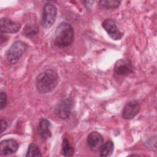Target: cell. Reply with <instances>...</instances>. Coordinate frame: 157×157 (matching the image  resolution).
<instances>
[{"instance_id": "cell-1", "label": "cell", "mask_w": 157, "mask_h": 157, "mask_svg": "<svg viewBox=\"0 0 157 157\" xmlns=\"http://www.w3.org/2000/svg\"><path fill=\"white\" fill-rule=\"evenodd\" d=\"M58 82L57 73L52 70L48 69L40 73L36 78V89L40 94L51 92L56 86Z\"/></svg>"}, {"instance_id": "cell-2", "label": "cell", "mask_w": 157, "mask_h": 157, "mask_svg": "<svg viewBox=\"0 0 157 157\" xmlns=\"http://www.w3.org/2000/svg\"><path fill=\"white\" fill-rule=\"evenodd\" d=\"M74 40V29L71 24L67 22L61 23L56 28L54 43L59 48L69 46Z\"/></svg>"}, {"instance_id": "cell-3", "label": "cell", "mask_w": 157, "mask_h": 157, "mask_svg": "<svg viewBox=\"0 0 157 157\" xmlns=\"http://www.w3.org/2000/svg\"><path fill=\"white\" fill-rule=\"evenodd\" d=\"M27 45L21 40L15 42L7 51V59L11 64H16L26 51Z\"/></svg>"}, {"instance_id": "cell-4", "label": "cell", "mask_w": 157, "mask_h": 157, "mask_svg": "<svg viewBox=\"0 0 157 157\" xmlns=\"http://www.w3.org/2000/svg\"><path fill=\"white\" fill-rule=\"evenodd\" d=\"M57 15V9L52 4H46L44 7L42 14V25L44 28L48 29L53 26Z\"/></svg>"}, {"instance_id": "cell-5", "label": "cell", "mask_w": 157, "mask_h": 157, "mask_svg": "<svg viewBox=\"0 0 157 157\" xmlns=\"http://www.w3.org/2000/svg\"><path fill=\"white\" fill-rule=\"evenodd\" d=\"M73 107V101L71 98H65L61 100L55 108V113L58 117L62 120L69 118Z\"/></svg>"}, {"instance_id": "cell-6", "label": "cell", "mask_w": 157, "mask_h": 157, "mask_svg": "<svg viewBox=\"0 0 157 157\" xmlns=\"http://www.w3.org/2000/svg\"><path fill=\"white\" fill-rule=\"evenodd\" d=\"M102 26L108 35L115 40H120L123 36V33L119 30L115 21L112 19H105L102 22Z\"/></svg>"}, {"instance_id": "cell-7", "label": "cell", "mask_w": 157, "mask_h": 157, "mask_svg": "<svg viewBox=\"0 0 157 157\" xmlns=\"http://www.w3.org/2000/svg\"><path fill=\"white\" fill-rule=\"evenodd\" d=\"M140 109V105L137 101H131L124 106L121 112V117L125 120L132 119L139 113Z\"/></svg>"}, {"instance_id": "cell-8", "label": "cell", "mask_w": 157, "mask_h": 157, "mask_svg": "<svg viewBox=\"0 0 157 157\" xmlns=\"http://www.w3.org/2000/svg\"><path fill=\"white\" fill-rule=\"evenodd\" d=\"M114 73L119 76H126L132 72V65L128 59H120L118 60L114 66Z\"/></svg>"}, {"instance_id": "cell-9", "label": "cell", "mask_w": 157, "mask_h": 157, "mask_svg": "<svg viewBox=\"0 0 157 157\" xmlns=\"http://www.w3.org/2000/svg\"><path fill=\"white\" fill-rule=\"evenodd\" d=\"M1 32L2 33H15L21 27L20 23L12 21L7 18H1L0 20Z\"/></svg>"}, {"instance_id": "cell-10", "label": "cell", "mask_w": 157, "mask_h": 157, "mask_svg": "<svg viewBox=\"0 0 157 157\" xmlns=\"http://www.w3.org/2000/svg\"><path fill=\"white\" fill-rule=\"evenodd\" d=\"M86 142L88 147L92 151H97L100 149L103 144L104 139L102 136L98 132H91L87 137Z\"/></svg>"}, {"instance_id": "cell-11", "label": "cell", "mask_w": 157, "mask_h": 157, "mask_svg": "<svg viewBox=\"0 0 157 157\" xmlns=\"http://www.w3.org/2000/svg\"><path fill=\"white\" fill-rule=\"evenodd\" d=\"M18 148V142L12 139L2 140L0 145V154L8 155L15 153Z\"/></svg>"}, {"instance_id": "cell-12", "label": "cell", "mask_w": 157, "mask_h": 157, "mask_svg": "<svg viewBox=\"0 0 157 157\" xmlns=\"http://www.w3.org/2000/svg\"><path fill=\"white\" fill-rule=\"evenodd\" d=\"M50 127V122L47 119L42 118L40 120L37 126V132L42 139L47 140L51 137Z\"/></svg>"}, {"instance_id": "cell-13", "label": "cell", "mask_w": 157, "mask_h": 157, "mask_svg": "<svg viewBox=\"0 0 157 157\" xmlns=\"http://www.w3.org/2000/svg\"><path fill=\"white\" fill-rule=\"evenodd\" d=\"M114 149V144L112 141L108 140L103 143L99 149V155L103 157L110 156L113 153Z\"/></svg>"}, {"instance_id": "cell-14", "label": "cell", "mask_w": 157, "mask_h": 157, "mask_svg": "<svg viewBox=\"0 0 157 157\" xmlns=\"http://www.w3.org/2000/svg\"><path fill=\"white\" fill-rule=\"evenodd\" d=\"M38 28L36 25L34 23L26 24L23 30V34L24 36L29 38H32L36 36L38 33Z\"/></svg>"}, {"instance_id": "cell-15", "label": "cell", "mask_w": 157, "mask_h": 157, "mask_svg": "<svg viewBox=\"0 0 157 157\" xmlns=\"http://www.w3.org/2000/svg\"><path fill=\"white\" fill-rule=\"evenodd\" d=\"M61 154L64 156H72L74 154V149L66 138L63 140Z\"/></svg>"}, {"instance_id": "cell-16", "label": "cell", "mask_w": 157, "mask_h": 157, "mask_svg": "<svg viewBox=\"0 0 157 157\" xmlns=\"http://www.w3.org/2000/svg\"><path fill=\"white\" fill-rule=\"evenodd\" d=\"M99 5L105 9H117L120 5L121 2L119 1H110V0H104L99 1L98 2Z\"/></svg>"}, {"instance_id": "cell-17", "label": "cell", "mask_w": 157, "mask_h": 157, "mask_svg": "<svg viewBox=\"0 0 157 157\" xmlns=\"http://www.w3.org/2000/svg\"><path fill=\"white\" fill-rule=\"evenodd\" d=\"M41 156L42 155L38 146L34 144H31L28 147L26 156L31 157V156Z\"/></svg>"}, {"instance_id": "cell-18", "label": "cell", "mask_w": 157, "mask_h": 157, "mask_svg": "<svg viewBox=\"0 0 157 157\" xmlns=\"http://www.w3.org/2000/svg\"><path fill=\"white\" fill-rule=\"evenodd\" d=\"M7 102V95L5 92L1 91L0 93V107L1 109H3L6 106Z\"/></svg>"}, {"instance_id": "cell-19", "label": "cell", "mask_w": 157, "mask_h": 157, "mask_svg": "<svg viewBox=\"0 0 157 157\" xmlns=\"http://www.w3.org/2000/svg\"><path fill=\"white\" fill-rule=\"evenodd\" d=\"M7 127V123L6 120H1V133H2Z\"/></svg>"}]
</instances>
